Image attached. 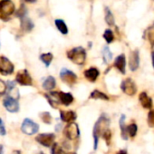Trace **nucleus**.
I'll list each match as a JSON object with an SVG mask.
<instances>
[{
  "instance_id": "nucleus-1",
  "label": "nucleus",
  "mask_w": 154,
  "mask_h": 154,
  "mask_svg": "<svg viewBox=\"0 0 154 154\" xmlns=\"http://www.w3.org/2000/svg\"><path fill=\"white\" fill-rule=\"evenodd\" d=\"M109 125H110V119H109V117L105 113H103L99 117V119L97 120V122H95V124L94 126V130H93L94 149H97L99 138L103 135V133L106 130L109 129Z\"/></svg>"
},
{
  "instance_id": "nucleus-2",
  "label": "nucleus",
  "mask_w": 154,
  "mask_h": 154,
  "mask_svg": "<svg viewBox=\"0 0 154 154\" xmlns=\"http://www.w3.org/2000/svg\"><path fill=\"white\" fill-rule=\"evenodd\" d=\"M66 55L70 61L77 65H83L86 61V51L82 46L74 47L69 50Z\"/></svg>"
},
{
  "instance_id": "nucleus-3",
  "label": "nucleus",
  "mask_w": 154,
  "mask_h": 154,
  "mask_svg": "<svg viewBox=\"0 0 154 154\" xmlns=\"http://www.w3.org/2000/svg\"><path fill=\"white\" fill-rule=\"evenodd\" d=\"M15 12L16 7L12 0H0V19L8 21Z\"/></svg>"
},
{
  "instance_id": "nucleus-4",
  "label": "nucleus",
  "mask_w": 154,
  "mask_h": 154,
  "mask_svg": "<svg viewBox=\"0 0 154 154\" xmlns=\"http://www.w3.org/2000/svg\"><path fill=\"white\" fill-rule=\"evenodd\" d=\"M52 99L56 103H61L64 106H69L73 103V96L71 93H63V92H51L49 94Z\"/></svg>"
},
{
  "instance_id": "nucleus-5",
  "label": "nucleus",
  "mask_w": 154,
  "mask_h": 154,
  "mask_svg": "<svg viewBox=\"0 0 154 154\" xmlns=\"http://www.w3.org/2000/svg\"><path fill=\"white\" fill-rule=\"evenodd\" d=\"M63 134L70 140H74L76 139H78L80 136L79 126L77 125L75 122L68 123L63 129Z\"/></svg>"
},
{
  "instance_id": "nucleus-6",
  "label": "nucleus",
  "mask_w": 154,
  "mask_h": 154,
  "mask_svg": "<svg viewBox=\"0 0 154 154\" xmlns=\"http://www.w3.org/2000/svg\"><path fill=\"white\" fill-rule=\"evenodd\" d=\"M16 82L23 86H32L33 85V79L26 69L20 70L17 72L16 75Z\"/></svg>"
},
{
  "instance_id": "nucleus-7",
  "label": "nucleus",
  "mask_w": 154,
  "mask_h": 154,
  "mask_svg": "<svg viewBox=\"0 0 154 154\" xmlns=\"http://www.w3.org/2000/svg\"><path fill=\"white\" fill-rule=\"evenodd\" d=\"M21 131L26 135H34L39 131V125L31 119L26 118L22 122Z\"/></svg>"
},
{
  "instance_id": "nucleus-8",
  "label": "nucleus",
  "mask_w": 154,
  "mask_h": 154,
  "mask_svg": "<svg viewBox=\"0 0 154 154\" xmlns=\"http://www.w3.org/2000/svg\"><path fill=\"white\" fill-rule=\"evenodd\" d=\"M15 71L13 63L6 56H0V73L3 75L12 74Z\"/></svg>"
},
{
  "instance_id": "nucleus-9",
  "label": "nucleus",
  "mask_w": 154,
  "mask_h": 154,
  "mask_svg": "<svg viewBox=\"0 0 154 154\" xmlns=\"http://www.w3.org/2000/svg\"><path fill=\"white\" fill-rule=\"evenodd\" d=\"M3 105L6 108V110L9 112L15 113L19 111L18 100L11 95H8L5 97V99L3 100Z\"/></svg>"
},
{
  "instance_id": "nucleus-10",
  "label": "nucleus",
  "mask_w": 154,
  "mask_h": 154,
  "mask_svg": "<svg viewBox=\"0 0 154 154\" xmlns=\"http://www.w3.org/2000/svg\"><path fill=\"white\" fill-rule=\"evenodd\" d=\"M60 78L63 83H65L69 85H72L77 82V75L73 72H72L71 70L66 69V68H63L61 70Z\"/></svg>"
},
{
  "instance_id": "nucleus-11",
  "label": "nucleus",
  "mask_w": 154,
  "mask_h": 154,
  "mask_svg": "<svg viewBox=\"0 0 154 154\" xmlns=\"http://www.w3.org/2000/svg\"><path fill=\"white\" fill-rule=\"evenodd\" d=\"M121 89L125 94H127L129 96L135 95V94L137 92V86H136L135 83L133 82V80L131 78H127L122 82Z\"/></svg>"
},
{
  "instance_id": "nucleus-12",
  "label": "nucleus",
  "mask_w": 154,
  "mask_h": 154,
  "mask_svg": "<svg viewBox=\"0 0 154 154\" xmlns=\"http://www.w3.org/2000/svg\"><path fill=\"white\" fill-rule=\"evenodd\" d=\"M54 139H55L54 133H40L35 137V140L39 144L47 148L53 145Z\"/></svg>"
},
{
  "instance_id": "nucleus-13",
  "label": "nucleus",
  "mask_w": 154,
  "mask_h": 154,
  "mask_svg": "<svg viewBox=\"0 0 154 154\" xmlns=\"http://www.w3.org/2000/svg\"><path fill=\"white\" fill-rule=\"evenodd\" d=\"M140 65V55H139V51L135 50L132 51L130 54V58H129V67L131 69V71L135 72Z\"/></svg>"
},
{
  "instance_id": "nucleus-14",
  "label": "nucleus",
  "mask_w": 154,
  "mask_h": 154,
  "mask_svg": "<svg viewBox=\"0 0 154 154\" xmlns=\"http://www.w3.org/2000/svg\"><path fill=\"white\" fill-rule=\"evenodd\" d=\"M113 65L115 68L118 69L119 72H121L122 74H125V72H126V57H125V54H122L118 55L114 60Z\"/></svg>"
},
{
  "instance_id": "nucleus-15",
  "label": "nucleus",
  "mask_w": 154,
  "mask_h": 154,
  "mask_svg": "<svg viewBox=\"0 0 154 154\" xmlns=\"http://www.w3.org/2000/svg\"><path fill=\"white\" fill-rule=\"evenodd\" d=\"M84 74H85V77L86 80H88L91 83H94V82H96L97 78L100 75V72L95 67H90L89 69L85 71Z\"/></svg>"
},
{
  "instance_id": "nucleus-16",
  "label": "nucleus",
  "mask_w": 154,
  "mask_h": 154,
  "mask_svg": "<svg viewBox=\"0 0 154 154\" xmlns=\"http://www.w3.org/2000/svg\"><path fill=\"white\" fill-rule=\"evenodd\" d=\"M76 113L73 111H60V119L63 122H73L76 120Z\"/></svg>"
},
{
  "instance_id": "nucleus-17",
  "label": "nucleus",
  "mask_w": 154,
  "mask_h": 154,
  "mask_svg": "<svg viewBox=\"0 0 154 154\" xmlns=\"http://www.w3.org/2000/svg\"><path fill=\"white\" fill-rule=\"evenodd\" d=\"M139 101L141 104V106L145 109L150 110L152 107V99L146 94V93H140L139 95Z\"/></svg>"
},
{
  "instance_id": "nucleus-18",
  "label": "nucleus",
  "mask_w": 154,
  "mask_h": 154,
  "mask_svg": "<svg viewBox=\"0 0 154 154\" xmlns=\"http://www.w3.org/2000/svg\"><path fill=\"white\" fill-rule=\"evenodd\" d=\"M55 86H56V81L54 77L52 75H49L48 77H46L42 85L43 89L45 91H52L53 89L55 88Z\"/></svg>"
},
{
  "instance_id": "nucleus-19",
  "label": "nucleus",
  "mask_w": 154,
  "mask_h": 154,
  "mask_svg": "<svg viewBox=\"0 0 154 154\" xmlns=\"http://www.w3.org/2000/svg\"><path fill=\"white\" fill-rule=\"evenodd\" d=\"M20 26L21 29L25 32H30L34 28V23L32 22V20L26 17L20 19Z\"/></svg>"
},
{
  "instance_id": "nucleus-20",
  "label": "nucleus",
  "mask_w": 154,
  "mask_h": 154,
  "mask_svg": "<svg viewBox=\"0 0 154 154\" xmlns=\"http://www.w3.org/2000/svg\"><path fill=\"white\" fill-rule=\"evenodd\" d=\"M120 128H121V135L123 140H128V133H127V126L125 125V115L122 114L120 121H119Z\"/></svg>"
},
{
  "instance_id": "nucleus-21",
  "label": "nucleus",
  "mask_w": 154,
  "mask_h": 154,
  "mask_svg": "<svg viewBox=\"0 0 154 154\" xmlns=\"http://www.w3.org/2000/svg\"><path fill=\"white\" fill-rule=\"evenodd\" d=\"M90 99H94V100H103V101H108L109 96L105 94L104 93L99 91V90H94L90 94Z\"/></svg>"
},
{
  "instance_id": "nucleus-22",
  "label": "nucleus",
  "mask_w": 154,
  "mask_h": 154,
  "mask_svg": "<svg viewBox=\"0 0 154 154\" xmlns=\"http://www.w3.org/2000/svg\"><path fill=\"white\" fill-rule=\"evenodd\" d=\"M54 23H55V26H56L57 29L61 32V34H63V35H67L68 34V27H67V26H66V24L64 23L63 20L56 19L54 21Z\"/></svg>"
},
{
  "instance_id": "nucleus-23",
  "label": "nucleus",
  "mask_w": 154,
  "mask_h": 154,
  "mask_svg": "<svg viewBox=\"0 0 154 154\" xmlns=\"http://www.w3.org/2000/svg\"><path fill=\"white\" fill-rule=\"evenodd\" d=\"M54 58V55L51 53H45V54H42L40 55V60L45 64L46 67H49L50 63H52Z\"/></svg>"
},
{
  "instance_id": "nucleus-24",
  "label": "nucleus",
  "mask_w": 154,
  "mask_h": 154,
  "mask_svg": "<svg viewBox=\"0 0 154 154\" xmlns=\"http://www.w3.org/2000/svg\"><path fill=\"white\" fill-rule=\"evenodd\" d=\"M105 22L110 26H114V17L109 8H105Z\"/></svg>"
},
{
  "instance_id": "nucleus-25",
  "label": "nucleus",
  "mask_w": 154,
  "mask_h": 154,
  "mask_svg": "<svg viewBox=\"0 0 154 154\" xmlns=\"http://www.w3.org/2000/svg\"><path fill=\"white\" fill-rule=\"evenodd\" d=\"M103 58L105 63H109L112 59V54L108 46H104L103 49Z\"/></svg>"
},
{
  "instance_id": "nucleus-26",
  "label": "nucleus",
  "mask_w": 154,
  "mask_h": 154,
  "mask_svg": "<svg viewBox=\"0 0 154 154\" xmlns=\"http://www.w3.org/2000/svg\"><path fill=\"white\" fill-rule=\"evenodd\" d=\"M137 131H138V126L136 123H131L129 126H127V133L128 135H130V137L134 138L137 135Z\"/></svg>"
},
{
  "instance_id": "nucleus-27",
  "label": "nucleus",
  "mask_w": 154,
  "mask_h": 154,
  "mask_svg": "<svg viewBox=\"0 0 154 154\" xmlns=\"http://www.w3.org/2000/svg\"><path fill=\"white\" fill-rule=\"evenodd\" d=\"M39 116H40V118H41V120H42L43 122H45L46 124H51L52 123L53 119H52V115L50 114V112H41L39 114Z\"/></svg>"
},
{
  "instance_id": "nucleus-28",
  "label": "nucleus",
  "mask_w": 154,
  "mask_h": 154,
  "mask_svg": "<svg viewBox=\"0 0 154 154\" xmlns=\"http://www.w3.org/2000/svg\"><path fill=\"white\" fill-rule=\"evenodd\" d=\"M103 38L108 44H111L114 40V35L113 32L111 29H106L103 33Z\"/></svg>"
},
{
  "instance_id": "nucleus-29",
  "label": "nucleus",
  "mask_w": 154,
  "mask_h": 154,
  "mask_svg": "<svg viewBox=\"0 0 154 154\" xmlns=\"http://www.w3.org/2000/svg\"><path fill=\"white\" fill-rule=\"evenodd\" d=\"M51 154H63L62 147L57 142H54L51 146Z\"/></svg>"
},
{
  "instance_id": "nucleus-30",
  "label": "nucleus",
  "mask_w": 154,
  "mask_h": 154,
  "mask_svg": "<svg viewBox=\"0 0 154 154\" xmlns=\"http://www.w3.org/2000/svg\"><path fill=\"white\" fill-rule=\"evenodd\" d=\"M26 12H27V9H26V6H25L24 4H22V5L20 6V8H18V10L16 11V17H20V18L25 17L26 15Z\"/></svg>"
},
{
  "instance_id": "nucleus-31",
  "label": "nucleus",
  "mask_w": 154,
  "mask_h": 154,
  "mask_svg": "<svg viewBox=\"0 0 154 154\" xmlns=\"http://www.w3.org/2000/svg\"><path fill=\"white\" fill-rule=\"evenodd\" d=\"M148 125L151 128H154V110H149L148 113Z\"/></svg>"
},
{
  "instance_id": "nucleus-32",
  "label": "nucleus",
  "mask_w": 154,
  "mask_h": 154,
  "mask_svg": "<svg viewBox=\"0 0 154 154\" xmlns=\"http://www.w3.org/2000/svg\"><path fill=\"white\" fill-rule=\"evenodd\" d=\"M103 138L104 139V140L106 141V144L107 145H109L110 144V141H111V138H112V132H111V131L108 129V130H106L103 133Z\"/></svg>"
},
{
  "instance_id": "nucleus-33",
  "label": "nucleus",
  "mask_w": 154,
  "mask_h": 154,
  "mask_svg": "<svg viewBox=\"0 0 154 154\" xmlns=\"http://www.w3.org/2000/svg\"><path fill=\"white\" fill-rule=\"evenodd\" d=\"M8 91V87H7V83H5L3 80L0 79V96L4 95Z\"/></svg>"
},
{
  "instance_id": "nucleus-34",
  "label": "nucleus",
  "mask_w": 154,
  "mask_h": 154,
  "mask_svg": "<svg viewBox=\"0 0 154 154\" xmlns=\"http://www.w3.org/2000/svg\"><path fill=\"white\" fill-rule=\"evenodd\" d=\"M148 36H149V41L151 46L153 47L154 46V27H152V28L149 29V32L148 34Z\"/></svg>"
},
{
  "instance_id": "nucleus-35",
  "label": "nucleus",
  "mask_w": 154,
  "mask_h": 154,
  "mask_svg": "<svg viewBox=\"0 0 154 154\" xmlns=\"http://www.w3.org/2000/svg\"><path fill=\"white\" fill-rule=\"evenodd\" d=\"M6 134H7V130H6L4 122H3V120L1 118H0V135L4 136Z\"/></svg>"
},
{
  "instance_id": "nucleus-36",
  "label": "nucleus",
  "mask_w": 154,
  "mask_h": 154,
  "mask_svg": "<svg viewBox=\"0 0 154 154\" xmlns=\"http://www.w3.org/2000/svg\"><path fill=\"white\" fill-rule=\"evenodd\" d=\"M45 97L47 99V101L49 102V104H50L53 108H57V105H56V104H58V103H56L52 99V97H51L49 94H45Z\"/></svg>"
},
{
  "instance_id": "nucleus-37",
  "label": "nucleus",
  "mask_w": 154,
  "mask_h": 154,
  "mask_svg": "<svg viewBox=\"0 0 154 154\" xmlns=\"http://www.w3.org/2000/svg\"><path fill=\"white\" fill-rule=\"evenodd\" d=\"M7 87H8V92H11V91H13L14 89H16V83L13 82V81H8V82L7 83Z\"/></svg>"
},
{
  "instance_id": "nucleus-38",
  "label": "nucleus",
  "mask_w": 154,
  "mask_h": 154,
  "mask_svg": "<svg viewBox=\"0 0 154 154\" xmlns=\"http://www.w3.org/2000/svg\"><path fill=\"white\" fill-rule=\"evenodd\" d=\"M116 154H127V151H126L125 149H121V150H119Z\"/></svg>"
},
{
  "instance_id": "nucleus-39",
  "label": "nucleus",
  "mask_w": 154,
  "mask_h": 154,
  "mask_svg": "<svg viewBox=\"0 0 154 154\" xmlns=\"http://www.w3.org/2000/svg\"><path fill=\"white\" fill-rule=\"evenodd\" d=\"M151 60H152V65L154 68V51H152V53H151Z\"/></svg>"
},
{
  "instance_id": "nucleus-40",
  "label": "nucleus",
  "mask_w": 154,
  "mask_h": 154,
  "mask_svg": "<svg viewBox=\"0 0 154 154\" xmlns=\"http://www.w3.org/2000/svg\"><path fill=\"white\" fill-rule=\"evenodd\" d=\"M24 1L26 3H35L36 0H24Z\"/></svg>"
},
{
  "instance_id": "nucleus-41",
  "label": "nucleus",
  "mask_w": 154,
  "mask_h": 154,
  "mask_svg": "<svg viewBox=\"0 0 154 154\" xmlns=\"http://www.w3.org/2000/svg\"><path fill=\"white\" fill-rule=\"evenodd\" d=\"M61 126H62V125H61V123H60V124H57V125H56V127H55V131H58V129L60 130Z\"/></svg>"
},
{
  "instance_id": "nucleus-42",
  "label": "nucleus",
  "mask_w": 154,
  "mask_h": 154,
  "mask_svg": "<svg viewBox=\"0 0 154 154\" xmlns=\"http://www.w3.org/2000/svg\"><path fill=\"white\" fill-rule=\"evenodd\" d=\"M0 154H3V146L0 145Z\"/></svg>"
},
{
  "instance_id": "nucleus-43",
  "label": "nucleus",
  "mask_w": 154,
  "mask_h": 154,
  "mask_svg": "<svg viewBox=\"0 0 154 154\" xmlns=\"http://www.w3.org/2000/svg\"><path fill=\"white\" fill-rule=\"evenodd\" d=\"M63 154H76V152H66V153H63Z\"/></svg>"
},
{
  "instance_id": "nucleus-44",
  "label": "nucleus",
  "mask_w": 154,
  "mask_h": 154,
  "mask_svg": "<svg viewBox=\"0 0 154 154\" xmlns=\"http://www.w3.org/2000/svg\"><path fill=\"white\" fill-rule=\"evenodd\" d=\"M36 154H45L44 152H42V151H39V152H37Z\"/></svg>"
}]
</instances>
